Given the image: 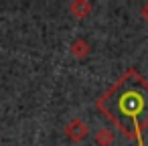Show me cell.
I'll use <instances>...</instances> for the list:
<instances>
[{"instance_id": "obj_3", "label": "cell", "mask_w": 148, "mask_h": 146, "mask_svg": "<svg viewBox=\"0 0 148 146\" xmlns=\"http://www.w3.org/2000/svg\"><path fill=\"white\" fill-rule=\"evenodd\" d=\"M69 10H71L73 16L83 19V16H87V14L91 12V4L87 2V0H75V2L69 4Z\"/></svg>"}, {"instance_id": "obj_4", "label": "cell", "mask_w": 148, "mask_h": 146, "mask_svg": "<svg viewBox=\"0 0 148 146\" xmlns=\"http://www.w3.org/2000/svg\"><path fill=\"white\" fill-rule=\"evenodd\" d=\"M71 53H73L75 57H85V55L89 53V45H87V41H83V39L73 41V45H71Z\"/></svg>"}, {"instance_id": "obj_5", "label": "cell", "mask_w": 148, "mask_h": 146, "mask_svg": "<svg viewBox=\"0 0 148 146\" xmlns=\"http://www.w3.org/2000/svg\"><path fill=\"white\" fill-rule=\"evenodd\" d=\"M95 142L99 144V146H110L112 144V132L110 130H99L97 134H95Z\"/></svg>"}, {"instance_id": "obj_1", "label": "cell", "mask_w": 148, "mask_h": 146, "mask_svg": "<svg viewBox=\"0 0 148 146\" xmlns=\"http://www.w3.org/2000/svg\"><path fill=\"white\" fill-rule=\"evenodd\" d=\"M95 108L138 146L148 130V79L134 67L126 69L95 101Z\"/></svg>"}, {"instance_id": "obj_2", "label": "cell", "mask_w": 148, "mask_h": 146, "mask_svg": "<svg viewBox=\"0 0 148 146\" xmlns=\"http://www.w3.org/2000/svg\"><path fill=\"white\" fill-rule=\"evenodd\" d=\"M87 134H89L87 124L81 122V120H77V118L69 120L67 126H65V136H67L69 140H73V142H81V140H85Z\"/></svg>"}, {"instance_id": "obj_6", "label": "cell", "mask_w": 148, "mask_h": 146, "mask_svg": "<svg viewBox=\"0 0 148 146\" xmlns=\"http://www.w3.org/2000/svg\"><path fill=\"white\" fill-rule=\"evenodd\" d=\"M142 19H144V21L148 23V2H146V4L142 6Z\"/></svg>"}]
</instances>
